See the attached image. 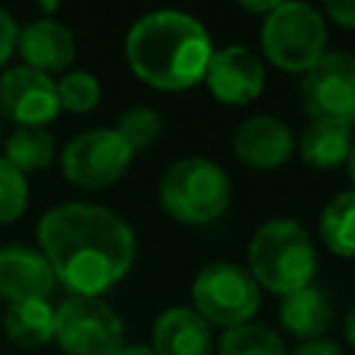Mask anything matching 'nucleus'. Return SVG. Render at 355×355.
<instances>
[{
	"mask_svg": "<svg viewBox=\"0 0 355 355\" xmlns=\"http://www.w3.org/2000/svg\"><path fill=\"white\" fill-rule=\"evenodd\" d=\"M42 255L50 261L55 283L69 297H100L116 286L136 258L130 225L111 208L92 202H64L50 208L36 227Z\"/></svg>",
	"mask_w": 355,
	"mask_h": 355,
	"instance_id": "obj_1",
	"label": "nucleus"
},
{
	"mask_svg": "<svg viewBox=\"0 0 355 355\" xmlns=\"http://www.w3.org/2000/svg\"><path fill=\"white\" fill-rule=\"evenodd\" d=\"M247 272L258 288L272 294H294L311 286L316 272V250L308 230L294 219H269L250 239Z\"/></svg>",
	"mask_w": 355,
	"mask_h": 355,
	"instance_id": "obj_3",
	"label": "nucleus"
},
{
	"mask_svg": "<svg viewBox=\"0 0 355 355\" xmlns=\"http://www.w3.org/2000/svg\"><path fill=\"white\" fill-rule=\"evenodd\" d=\"M55 275L42 250L25 244L0 247V297L8 302L50 300Z\"/></svg>",
	"mask_w": 355,
	"mask_h": 355,
	"instance_id": "obj_12",
	"label": "nucleus"
},
{
	"mask_svg": "<svg viewBox=\"0 0 355 355\" xmlns=\"http://www.w3.org/2000/svg\"><path fill=\"white\" fill-rule=\"evenodd\" d=\"M352 150V130L344 122L333 119H313L302 139H300V155L313 169H333L349 158Z\"/></svg>",
	"mask_w": 355,
	"mask_h": 355,
	"instance_id": "obj_18",
	"label": "nucleus"
},
{
	"mask_svg": "<svg viewBox=\"0 0 355 355\" xmlns=\"http://www.w3.org/2000/svg\"><path fill=\"white\" fill-rule=\"evenodd\" d=\"M155 355H214L211 324L186 305L166 308L153 324Z\"/></svg>",
	"mask_w": 355,
	"mask_h": 355,
	"instance_id": "obj_15",
	"label": "nucleus"
},
{
	"mask_svg": "<svg viewBox=\"0 0 355 355\" xmlns=\"http://www.w3.org/2000/svg\"><path fill=\"white\" fill-rule=\"evenodd\" d=\"M17 36H19V28H17L14 17L6 8H0V67L11 58V53L17 47Z\"/></svg>",
	"mask_w": 355,
	"mask_h": 355,
	"instance_id": "obj_25",
	"label": "nucleus"
},
{
	"mask_svg": "<svg viewBox=\"0 0 355 355\" xmlns=\"http://www.w3.org/2000/svg\"><path fill=\"white\" fill-rule=\"evenodd\" d=\"M158 202L175 222L205 225L227 211L230 180L225 169L208 158H180L161 175Z\"/></svg>",
	"mask_w": 355,
	"mask_h": 355,
	"instance_id": "obj_4",
	"label": "nucleus"
},
{
	"mask_svg": "<svg viewBox=\"0 0 355 355\" xmlns=\"http://www.w3.org/2000/svg\"><path fill=\"white\" fill-rule=\"evenodd\" d=\"M191 302L208 324L230 330L247 324L255 316L261 305V288L244 266L216 261L197 272L191 286Z\"/></svg>",
	"mask_w": 355,
	"mask_h": 355,
	"instance_id": "obj_6",
	"label": "nucleus"
},
{
	"mask_svg": "<svg viewBox=\"0 0 355 355\" xmlns=\"http://www.w3.org/2000/svg\"><path fill=\"white\" fill-rule=\"evenodd\" d=\"M0 355H3V352H0Z\"/></svg>",
	"mask_w": 355,
	"mask_h": 355,
	"instance_id": "obj_32",
	"label": "nucleus"
},
{
	"mask_svg": "<svg viewBox=\"0 0 355 355\" xmlns=\"http://www.w3.org/2000/svg\"><path fill=\"white\" fill-rule=\"evenodd\" d=\"M344 336H347V341H349V347L355 349V305L347 311V316H344Z\"/></svg>",
	"mask_w": 355,
	"mask_h": 355,
	"instance_id": "obj_28",
	"label": "nucleus"
},
{
	"mask_svg": "<svg viewBox=\"0 0 355 355\" xmlns=\"http://www.w3.org/2000/svg\"><path fill=\"white\" fill-rule=\"evenodd\" d=\"M0 133H3V122H0Z\"/></svg>",
	"mask_w": 355,
	"mask_h": 355,
	"instance_id": "obj_31",
	"label": "nucleus"
},
{
	"mask_svg": "<svg viewBox=\"0 0 355 355\" xmlns=\"http://www.w3.org/2000/svg\"><path fill=\"white\" fill-rule=\"evenodd\" d=\"M17 47L25 58V67L44 72V75L64 72L75 61V53H78L72 31L47 17L25 25L17 36Z\"/></svg>",
	"mask_w": 355,
	"mask_h": 355,
	"instance_id": "obj_14",
	"label": "nucleus"
},
{
	"mask_svg": "<svg viewBox=\"0 0 355 355\" xmlns=\"http://www.w3.org/2000/svg\"><path fill=\"white\" fill-rule=\"evenodd\" d=\"M330 322H333V305H330V297L322 288L305 286V288L283 297L280 324L291 336H297L300 341L324 338Z\"/></svg>",
	"mask_w": 355,
	"mask_h": 355,
	"instance_id": "obj_16",
	"label": "nucleus"
},
{
	"mask_svg": "<svg viewBox=\"0 0 355 355\" xmlns=\"http://www.w3.org/2000/svg\"><path fill=\"white\" fill-rule=\"evenodd\" d=\"M28 180L6 158H0V225H8L25 214Z\"/></svg>",
	"mask_w": 355,
	"mask_h": 355,
	"instance_id": "obj_24",
	"label": "nucleus"
},
{
	"mask_svg": "<svg viewBox=\"0 0 355 355\" xmlns=\"http://www.w3.org/2000/svg\"><path fill=\"white\" fill-rule=\"evenodd\" d=\"M3 158L22 175L36 172L50 166V161L55 158V141L47 128H17L6 141Z\"/></svg>",
	"mask_w": 355,
	"mask_h": 355,
	"instance_id": "obj_20",
	"label": "nucleus"
},
{
	"mask_svg": "<svg viewBox=\"0 0 355 355\" xmlns=\"http://www.w3.org/2000/svg\"><path fill=\"white\" fill-rule=\"evenodd\" d=\"M114 130L122 136V141L130 147V153H141V150H147L158 139L161 116L153 108H147V105H133V108H128L116 119Z\"/></svg>",
	"mask_w": 355,
	"mask_h": 355,
	"instance_id": "obj_23",
	"label": "nucleus"
},
{
	"mask_svg": "<svg viewBox=\"0 0 355 355\" xmlns=\"http://www.w3.org/2000/svg\"><path fill=\"white\" fill-rule=\"evenodd\" d=\"M327 17L341 28H355V0H333L324 3Z\"/></svg>",
	"mask_w": 355,
	"mask_h": 355,
	"instance_id": "obj_26",
	"label": "nucleus"
},
{
	"mask_svg": "<svg viewBox=\"0 0 355 355\" xmlns=\"http://www.w3.org/2000/svg\"><path fill=\"white\" fill-rule=\"evenodd\" d=\"M327 28L308 3H277L261 28V44L283 72H308L324 53Z\"/></svg>",
	"mask_w": 355,
	"mask_h": 355,
	"instance_id": "obj_5",
	"label": "nucleus"
},
{
	"mask_svg": "<svg viewBox=\"0 0 355 355\" xmlns=\"http://www.w3.org/2000/svg\"><path fill=\"white\" fill-rule=\"evenodd\" d=\"M3 333L17 347H44L55 336V308L50 305V300L8 302V308L3 311Z\"/></svg>",
	"mask_w": 355,
	"mask_h": 355,
	"instance_id": "obj_17",
	"label": "nucleus"
},
{
	"mask_svg": "<svg viewBox=\"0 0 355 355\" xmlns=\"http://www.w3.org/2000/svg\"><path fill=\"white\" fill-rule=\"evenodd\" d=\"M211 89V94L219 103L227 105H247L252 100H258V94L263 92V64L261 58L241 44H230L222 50L211 53L205 78H202Z\"/></svg>",
	"mask_w": 355,
	"mask_h": 355,
	"instance_id": "obj_11",
	"label": "nucleus"
},
{
	"mask_svg": "<svg viewBox=\"0 0 355 355\" xmlns=\"http://www.w3.org/2000/svg\"><path fill=\"white\" fill-rule=\"evenodd\" d=\"M302 105L313 119L355 122V55L344 50L322 53L302 75Z\"/></svg>",
	"mask_w": 355,
	"mask_h": 355,
	"instance_id": "obj_9",
	"label": "nucleus"
},
{
	"mask_svg": "<svg viewBox=\"0 0 355 355\" xmlns=\"http://www.w3.org/2000/svg\"><path fill=\"white\" fill-rule=\"evenodd\" d=\"M288 355H344L341 352V347L336 344V341H330V338H313V341H302L294 352H288Z\"/></svg>",
	"mask_w": 355,
	"mask_h": 355,
	"instance_id": "obj_27",
	"label": "nucleus"
},
{
	"mask_svg": "<svg viewBox=\"0 0 355 355\" xmlns=\"http://www.w3.org/2000/svg\"><path fill=\"white\" fill-rule=\"evenodd\" d=\"M205 25L175 8L139 17L125 39V58L139 80L161 92H183L205 78L211 61Z\"/></svg>",
	"mask_w": 355,
	"mask_h": 355,
	"instance_id": "obj_2",
	"label": "nucleus"
},
{
	"mask_svg": "<svg viewBox=\"0 0 355 355\" xmlns=\"http://www.w3.org/2000/svg\"><path fill=\"white\" fill-rule=\"evenodd\" d=\"M67 355H114L122 347L125 327L100 297H67L55 308V336Z\"/></svg>",
	"mask_w": 355,
	"mask_h": 355,
	"instance_id": "obj_7",
	"label": "nucleus"
},
{
	"mask_svg": "<svg viewBox=\"0 0 355 355\" xmlns=\"http://www.w3.org/2000/svg\"><path fill=\"white\" fill-rule=\"evenodd\" d=\"M233 153L252 169H277L294 153V133L275 116H250L233 133Z\"/></svg>",
	"mask_w": 355,
	"mask_h": 355,
	"instance_id": "obj_13",
	"label": "nucleus"
},
{
	"mask_svg": "<svg viewBox=\"0 0 355 355\" xmlns=\"http://www.w3.org/2000/svg\"><path fill=\"white\" fill-rule=\"evenodd\" d=\"M347 166H349V178H352V183H355V136H352V150H349Z\"/></svg>",
	"mask_w": 355,
	"mask_h": 355,
	"instance_id": "obj_30",
	"label": "nucleus"
},
{
	"mask_svg": "<svg viewBox=\"0 0 355 355\" xmlns=\"http://www.w3.org/2000/svg\"><path fill=\"white\" fill-rule=\"evenodd\" d=\"M216 355H288V349L275 330L247 322L222 333Z\"/></svg>",
	"mask_w": 355,
	"mask_h": 355,
	"instance_id": "obj_21",
	"label": "nucleus"
},
{
	"mask_svg": "<svg viewBox=\"0 0 355 355\" xmlns=\"http://www.w3.org/2000/svg\"><path fill=\"white\" fill-rule=\"evenodd\" d=\"M114 355H155L153 347H144V344H122Z\"/></svg>",
	"mask_w": 355,
	"mask_h": 355,
	"instance_id": "obj_29",
	"label": "nucleus"
},
{
	"mask_svg": "<svg viewBox=\"0 0 355 355\" xmlns=\"http://www.w3.org/2000/svg\"><path fill=\"white\" fill-rule=\"evenodd\" d=\"M55 92H58V105L72 114H86L100 103V80L86 69L67 72L55 83Z\"/></svg>",
	"mask_w": 355,
	"mask_h": 355,
	"instance_id": "obj_22",
	"label": "nucleus"
},
{
	"mask_svg": "<svg viewBox=\"0 0 355 355\" xmlns=\"http://www.w3.org/2000/svg\"><path fill=\"white\" fill-rule=\"evenodd\" d=\"M0 111L19 128H44L61 111L55 80L31 67H11L0 75Z\"/></svg>",
	"mask_w": 355,
	"mask_h": 355,
	"instance_id": "obj_10",
	"label": "nucleus"
},
{
	"mask_svg": "<svg viewBox=\"0 0 355 355\" xmlns=\"http://www.w3.org/2000/svg\"><path fill=\"white\" fill-rule=\"evenodd\" d=\"M133 161L130 147L114 128H92L75 136L61 153L64 178L80 189H105L116 183Z\"/></svg>",
	"mask_w": 355,
	"mask_h": 355,
	"instance_id": "obj_8",
	"label": "nucleus"
},
{
	"mask_svg": "<svg viewBox=\"0 0 355 355\" xmlns=\"http://www.w3.org/2000/svg\"><path fill=\"white\" fill-rule=\"evenodd\" d=\"M319 233L330 252L355 258V189L336 194L324 205L319 216Z\"/></svg>",
	"mask_w": 355,
	"mask_h": 355,
	"instance_id": "obj_19",
	"label": "nucleus"
}]
</instances>
